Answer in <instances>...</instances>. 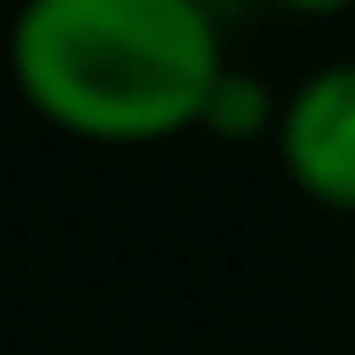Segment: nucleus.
<instances>
[{
  "label": "nucleus",
  "mask_w": 355,
  "mask_h": 355,
  "mask_svg": "<svg viewBox=\"0 0 355 355\" xmlns=\"http://www.w3.org/2000/svg\"><path fill=\"white\" fill-rule=\"evenodd\" d=\"M272 125H279V91H272L265 77L223 63V77H216V91H209L196 132H216V139H265Z\"/></svg>",
  "instance_id": "obj_3"
},
{
  "label": "nucleus",
  "mask_w": 355,
  "mask_h": 355,
  "mask_svg": "<svg viewBox=\"0 0 355 355\" xmlns=\"http://www.w3.org/2000/svg\"><path fill=\"white\" fill-rule=\"evenodd\" d=\"M272 139H279L286 182L306 202L355 216V56H334V63L306 70L279 98Z\"/></svg>",
  "instance_id": "obj_2"
},
{
  "label": "nucleus",
  "mask_w": 355,
  "mask_h": 355,
  "mask_svg": "<svg viewBox=\"0 0 355 355\" xmlns=\"http://www.w3.org/2000/svg\"><path fill=\"white\" fill-rule=\"evenodd\" d=\"M223 63V28L196 0H35L8 28L21 105L91 146L196 132Z\"/></svg>",
  "instance_id": "obj_1"
}]
</instances>
